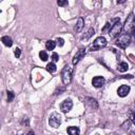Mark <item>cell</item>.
Masks as SVG:
<instances>
[{
	"instance_id": "12",
	"label": "cell",
	"mask_w": 135,
	"mask_h": 135,
	"mask_svg": "<svg viewBox=\"0 0 135 135\" xmlns=\"http://www.w3.org/2000/svg\"><path fill=\"white\" fill-rule=\"evenodd\" d=\"M66 131H68L69 135H79V133H80L79 128H78V127H74V126L69 127Z\"/></svg>"
},
{
	"instance_id": "22",
	"label": "cell",
	"mask_w": 135,
	"mask_h": 135,
	"mask_svg": "<svg viewBox=\"0 0 135 135\" xmlns=\"http://www.w3.org/2000/svg\"><path fill=\"white\" fill-rule=\"evenodd\" d=\"M56 44H57L58 46H62V45L64 44V40H63L62 38H57V39H56Z\"/></svg>"
},
{
	"instance_id": "16",
	"label": "cell",
	"mask_w": 135,
	"mask_h": 135,
	"mask_svg": "<svg viewBox=\"0 0 135 135\" xmlns=\"http://www.w3.org/2000/svg\"><path fill=\"white\" fill-rule=\"evenodd\" d=\"M118 71L119 72H126L128 69H129V64L127 63V62H120L119 64H118Z\"/></svg>"
},
{
	"instance_id": "19",
	"label": "cell",
	"mask_w": 135,
	"mask_h": 135,
	"mask_svg": "<svg viewBox=\"0 0 135 135\" xmlns=\"http://www.w3.org/2000/svg\"><path fill=\"white\" fill-rule=\"evenodd\" d=\"M94 33H95L94 28H92V27H91V28L89 30V32L86 33V35H85V36H83V37H82L81 39H89V38H90V37H91V36H92V35H93Z\"/></svg>"
},
{
	"instance_id": "14",
	"label": "cell",
	"mask_w": 135,
	"mask_h": 135,
	"mask_svg": "<svg viewBox=\"0 0 135 135\" xmlns=\"http://www.w3.org/2000/svg\"><path fill=\"white\" fill-rule=\"evenodd\" d=\"M55 46H56V42L53 41V40H47L46 43H45V47L49 51H53L55 49Z\"/></svg>"
},
{
	"instance_id": "23",
	"label": "cell",
	"mask_w": 135,
	"mask_h": 135,
	"mask_svg": "<svg viewBox=\"0 0 135 135\" xmlns=\"http://www.w3.org/2000/svg\"><path fill=\"white\" fill-rule=\"evenodd\" d=\"M14 54H15V56L18 58V57H20V55H21V50L19 49V47H16L15 50H14Z\"/></svg>"
},
{
	"instance_id": "3",
	"label": "cell",
	"mask_w": 135,
	"mask_h": 135,
	"mask_svg": "<svg viewBox=\"0 0 135 135\" xmlns=\"http://www.w3.org/2000/svg\"><path fill=\"white\" fill-rule=\"evenodd\" d=\"M121 30H122V24L120 23L119 20H117L113 25L112 27L110 28V32H109V35L112 39L116 38V37H119L120 36V33H121Z\"/></svg>"
},
{
	"instance_id": "5",
	"label": "cell",
	"mask_w": 135,
	"mask_h": 135,
	"mask_svg": "<svg viewBox=\"0 0 135 135\" xmlns=\"http://www.w3.org/2000/svg\"><path fill=\"white\" fill-rule=\"evenodd\" d=\"M105 45H107V39H105L104 37L100 36V37H97V38L94 40V42H93V44L91 45L90 50H91V51H97V50H100L101 47H104Z\"/></svg>"
},
{
	"instance_id": "13",
	"label": "cell",
	"mask_w": 135,
	"mask_h": 135,
	"mask_svg": "<svg viewBox=\"0 0 135 135\" xmlns=\"http://www.w3.org/2000/svg\"><path fill=\"white\" fill-rule=\"evenodd\" d=\"M1 41L3 42V44L5 45V46H12L13 45V40H12V38L11 37H8V36H3L2 38H1Z\"/></svg>"
},
{
	"instance_id": "28",
	"label": "cell",
	"mask_w": 135,
	"mask_h": 135,
	"mask_svg": "<svg viewBox=\"0 0 135 135\" xmlns=\"http://www.w3.org/2000/svg\"><path fill=\"white\" fill-rule=\"evenodd\" d=\"M27 135H35V133H34V131H30V132L27 133Z\"/></svg>"
},
{
	"instance_id": "25",
	"label": "cell",
	"mask_w": 135,
	"mask_h": 135,
	"mask_svg": "<svg viewBox=\"0 0 135 135\" xmlns=\"http://www.w3.org/2000/svg\"><path fill=\"white\" fill-rule=\"evenodd\" d=\"M57 4H58L59 6H65V5L69 4V2H68L66 0H65V1H60V0H59V1L57 2Z\"/></svg>"
},
{
	"instance_id": "10",
	"label": "cell",
	"mask_w": 135,
	"mask_h": 135,
	"mask_svg": "<svg viewBox=\"0 0 135 135\" xmlns=\"http://www.w3.org/2000/svg\"><path fill=\"white\" fill-rule=\"evenodd\" d=\"M130 93V86L129 85H120L117 90V94L120 97H126Z\"/></svg>"
},
{
	"instance_id": "29",
	"label": "cell",
	"mask_w": 135,
	"mask_h": 135,
	"mask_svg": "<svg viewBox=\"0 0 135 135\" xmlns=\"http://www.w3.org/2000/svg\"><path fill=\"white\" fill-rule=\"evenodd\" d=\"M133 35L135 36V28H134V31H133Z\"/></svg>"
},
{
	"instance_id": "8",
	"label": "cell",
	"mask_w": 135,
	"mask_h": 135,
	"mask_svg": "<svg viewBox=\"0 0 135 135\" xmlns=\"http://www.w3.org/2000/svg\"><path fill=\"white\" fill-rule=\"evenodd\" d=\"M72 107H73V102H72V100H71L70 98H68V99H65V100H63V101L61 102V104H60V110H61L63 113H66V112H69V111L72 109Z\"/></svg>"
},
{
	"instance_id": "1",
	"label": "cell",
	"mask_w": 135,
	"mask_h": 135,
	"mask_svg": "<svg viewBox=\"0 0 135 135\" xmlns=\"http://www.w3.org/2000/svg\"><path fill=\"white\" fill-rule=\"evenodd\" d=\"M134 28H135V16L133 13H131V14H129V16L126 19L123 30L127 34H130V33H133Z\"/></svg>"
},
{
	"instance_id": "20",
	"label": "cell",
	"mask_w": 135,
	"mask_h": 135,
	"mask_svg": "<svg viewBox=\"0 0 135 135\" xmlns=\"http://www.w3.org/2000/svg\"><path fill=\"white\" fill-rule=\"evenodd\" d=\"M128 115H129V118H130V120L135 124V114L133 113V111L132 110H129V112H128Z\"/></svg>"
},
{
	"instance_id": "6",
	"label": "cell",
	"mask_w": 135,
	"mask_h": 135,
	"mask_svg": "<svg viewBox=\"0 0 135 135\" xmlns=\"http://www.w3.org/2000/svg\"><path fill=\"white\" fill-rule=\"evenodd\" d=\"M60 123H61V116L56 112L52 113L49 118V124L53 128H58L60 126Z\"/></svg>"
},
{
	"instance_id": "11",
	"label": "cell",
	"mask_w": 135,
	"mask_h": 135,
	"mask_svg": "<svg viewBox=\"0 0 135 135\" xmlns=\"http://www.w3.org/2000/svg\"><path fill=\"white\" fill-rule=\"evenodd\" d=\"M83 25H84V20H83L82 17H79L74 28H75V31H76L77 33H79V32H81V30L83 28Z\"/></svg>"
},
{
	"instance_id": "4",
	"label": "cell",
	"mask_w": 135,
	"mask_h": 135,
	"mask_svg": "<svg viewBox=\"0 0 135 135\" xmlns=\"http://www.w3.org/2000/svg\"><path fill=\"white\" fill-rule=\"evenodd\" d=\"M130 42H131V36L129 34H127V33L120 35L118 37V39L116 40V44L121 49H126L127 46H129Z\"/></svg>"
},
{
	"instance_id": "2",
	"label": "cell",
	"mask_w": 135,
	"mask_h": 135,
	"mask_svg": "<svg viewBox=\"0 0 135 135\" xmlns=\"http://www.w3.org/2000/svg\"><path fill=\"white\" fill-rule=\"evenodd\" d=\"M72 73H73V70L70 65H65L63 69H62V72H61V79H62V82L63 84L68 85L70 84V82L72 81Z\"/></svg>"
},
{
	"instance_id": "30",
	"label": "cell",
	"mask_w": 135,
	"mask_h": 135,
	"mask_svg": "<svg viewBox=\"0 0 135 135\" xmlns=\"http://www.w3.org/2000/svg\"><path fill=\"white\" fill-rule=\"evenodd\" d=\"M96 135H98V134H96Z\"/></svg>"
},
{
	"instance_id": "21",
	"label": "cell",
	"mask_w": 135,
	"mask_h": 135,
	"mask_svg": "<svg viewBox=\"0 0 135 135\" xmlns=\"http://www.w3.org/2000/svg\"><path fill=\"white\" fill-rule=\"evenodd\" d=\"M130 124H131V120H127V121H124L123 123H122V129H124V130H129V128H130Z\"/></svg>"
},
{
	"instance_id": "26",
	"label": "cell",
	"mask_w": 135,
	"mask_h": 135,
	"mask_svg": "<svg viewBox=\"0 0 135 135\" xmlns=\"http://www.w3.org/2000/svg\"><path fill=\"white\" fill-rule=\"evenodd\" d=\"M109 28H110V23H109V22H107V23H105V26L102 28V32H105V31H107V30H109ZM109 32H110V30H109Z\"/></svg>"
},
{
	"instance_id": "27",
	"label": "cell",
	"mask_w": 135,
	"mask_h": 135,
	"mask_svg": "<svg viewBox=\"0 0 135 135\" xmlns=\"http://www.w3.org/2000/svg\"><path fill=\"white\" fill-rule=\"evenodd\" d=\"M62 91H64V88H61V89H59V94H61L60 92H62ZM55 94H56V95H58V90L55 92Z\"/></svg>"
},
{
	"instance_id": "15",
	"label": "cell",
	"mask_w": 135,
	"mask_h": 135,
	"mask_svg": "<svg viewBox=\"0 0 135 135\" xmlns=\"http://www.w3.org/2000/svg\"><path fill=\"white\" fill-rule=\"evenodd\" d=\"M56 70H57V68H56V64H55L54 62L47 63V65H46V71H47V72H50V73H55Z\"/></svg>"
},
{
	"instance_id": "24",
	"label": "cell",
	"mask_w": 135,
	"mask_h": 135,
	"mask_svg": "<svg viewBox=\"0 0 135 135\" xmlns=\"http://www.w3.org/2000/svg\"><path fill=\"white\" fill-rule=\"evenodd\" d=\"M52 60H53V62H56V61L59 60V56H58L57 53H53L52 54Z\"/></svg>"
},
{
	"instance_id": "9",
	"label": "cell",
	"mask_w": 135,
	"mask_h": 135,
	"mask_svg": "<svg viewBox=\"0 0 135 135\" xmlns=\"http://www.w3.org/2000/svg\"><path fill=\"white\" fill-rule=\"evenodd\" d=\"M104 81L105 80H104V78L102 76H96V77H94L92 79V84L95 88H101L104 84Z\"/></svg>"
},
{
	"instance_id": "18",
	"label": "cell",
	"mask_w": 135,
	"mask_h": 135,
	"mask_svg": "<svg viewBox=\"0 0 135 135\" xmlns=\"http://www.w3.org/2000/svg\"><path fill=\"white\" fill-rule=\"evenodd\" d=\"M14 98H15V94H14V92H12V91H7V101H8V102H12V101L14 100Z\"/></svg>"
},
{
	"instance_id": "17",
	"label": "cell",
	"mask_w": 135,
	"mask_h": 135,
	"mask_svg": "<svg viewBox=\"0 0 135 135\" xmlns=\"http://www.w3.org/2000/svg\"><path fill=\"white\" fill-rule=\"evenodd\" d=\"M39 57H40V59H41L42 61H46L47 58H49V56H47V54H46L45 51H41V52L39 53Z\"/></svg>"
},
{
	"instance_id": "7",
	"label": "cell",
	"mask_w": 135,
	"mask_h": 135,
	"mask_svg": "<svg viewBox=\"0 0 135 135\" xmlns=\"http://www.w3.org/2000/svg\"><path fill=\"white\" fill-rule=\"evenodd\" d=\"M84 55H85V49H79L77 52H76V54H75V56L73 57V60H72V62H73V64H77L83 57H84Z\"/></svg>"
}]
</instances>
